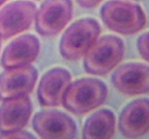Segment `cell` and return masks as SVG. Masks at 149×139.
Masks as SVG:
<instances>
[{
  "instance_id": "11",
  "label": "cell",
  "mask_w": 149,
  "mask_h": 139,
  "mask_svg": "<svg viewBox=\"0 0 149 139\" xmlns=\"http://www.w3.org/2000/svg\"><path fill=\"white\" fill-rule=\"evenodd\" d=\"M71 80L70 73L63 68H54L47 72L41 79L38 88L40 104L45 107L60 105Z\"/></svg>"
},
{
  "instance_id": "10",
  "label": "cell",
  "mask_w": 149,
  "mask_h": 139,
  "mask_svg": "<svg viewBox=\"0 0 149 139\" xmlns=\"http://www.w3.org/2000/svg\"><path fill=\"white\" fill-rule=\"evenodd\" d=\"M119 127L127 138L141 137L148 132V98H138L127 104L120 114Z\"/></svg>"
},
{
  "instance_id": "17",
  "label": "cell",
  "mask_w": 149,
  "mask_h": 139,
  "mask_svg": "<svg viewBox=\"0 0 149 139\" xmlns=\"http://www.w3.org/2000/svg\"><path fill=\"white\" fill-rule=\"evenodd\" d=\"M103 0H77L78 4L84 8H93L100 4Z\"/></svg>"
},
{
  "instance_id": "13",
  "label": "cell",
  "mask_w": 149,
  "mask_h": 139,
  "mask_svg": "<svg viewBox=\"0 0 149 139\" xmlns=\"http://www.w3.org/2000/svg\"><path fill=\"white\" fill-rule=\"evenodd\" d=\"M39 48L40 44L36 36L31 34L19 36L4 49L1 65L10 68L29 65L37 57Z\"/></svg>"
},
{
  "instance_id": "8",
  "label": "cell",
  "mask_w": 149,
  "mask_h": 139,
  "mask_svg": "<svg viewBox=\"0 0 149 139\" xmlns=\"http://www.w3.org/2000/svg\"><path fill=\"white\" fill-rule=\"evenodd\" d=\"M38 78L36 68L30 65L6 68L0 74V100L24 96L33 90Z\"/></svg>"
},
{
  "instance_id": "18",
  "label": "cell",
  "mask_w": 149,
  "mask_h": 139,
  "mask_svg": "<svg viewBox=\"0 0 149 139\" xmlns=\"http://www.w3.org/2000/svg\"><path fill=\"white\" fill-rule=\"evenodd\" d=\"M6 1H7V0H0V6L2 5V4H4Z\"/></svg>"
},
{
  "instance_id": "12",
  "label": "cell",
  "mask_w": 149,
  "mask_h": 139,
  "mask_svg": "<svg viewBox=\"0 0 149 139\" xmlns=\"http://www.w3.org/2000/svg\"><path fill=\"white\" fill-rule=\"evenodd\" d=\"M31 112V101L27 96L4 100L0 107V132L20 130L27 124Z\"/></svg>"
},
{
  "instance_id": "6",
  "label": "cell",
  "mask_w": 149,
  "mask_h": 139,
  "mask_svg": "<svg viewBox=\"0 0 149 139\" xmlns=\"http://www.w3.org/2000/svg\"><path fill=\"white\" fill-rule=\"evenodd\" d=\"M36 7L29 1H13L0 10V39H8L29 28L36 17Z\"/></svg>"
},
{
  "instance_id": "3",
  "label": "cell",
  "mask_w": 149,
  "mask_h": 139,
  "mask_svg": "<svg viewBox=\"0 0 149 139\" xmlns=\"http://www.w3.org/2000/svg\"><path fill=\"white\" fill-rule=\"evenodd\" d=\"M100 33V25L96 20L91 18L77 20L65 30L61 38V55L68 60L80 59L96 41Z\"/></svg>"
},
{
  "instance_id": "19",
  "label": "cell",
  "mask_w": 149,
  "mask_h": 139,
  "mask_svg": "<svg viewBox=\"0 0 149 139\" xmlns=\"http://www.w3.org/2000/svg\"><path fill=\"white\" fill-rule=\"evenodd\" d=\"M0 47H1V41H0Z\"/></svg>"
},
{
  "instance_id": "15",
  "label": "cell",
  "mask_w": 149,
  "mask_h": 139,
  "mask_svg": "<svg viewBox=\"0 0 149 139\" xmlns=\"http://www.w3.org/2000/svg\"><path fill=\"white\" fill-rule=\"evenodd\" d=\"M138 49L142 57L149 62V32L143 33L138 38Z\"/></svg>"
},
{
  "instance_id": "16",
  "label": "cell",
  "mask_w": 149,
  "mask_h": 139,
  "mask_svg": "<svg viewBox=\"0 0 149 139\" xmlns=\"http://www.w3.org/2000/svg\"><path fill=\"white\" fill-rule=\"evenodd\" d=\"M0 138H33L34 136L30 133L18 130L10 133H1Z\"/></svg>"
},
{
  "instance_id": "5",
  "label": "cell",
  "mask_w": 149,
  "mask_h": 139,
  "mask_svg": "<svg viewBox=\"0 0 149 139\" xmlns=\"http://www.w3.org/2000/svg\"><path fill=\"white\" fill-rule=\"evenodd\" d=\"M72 14L71 0H45L36 12V30L42 36H54L64 28Z\"/></svg>"
},
{
  "instance_id": "7",
  "label": "cell",
  "mask_w": 149,
  "mask_h": 139,
  "mask_svg": "<svg viewBox=\"0 0 149 139\" xmlns=\"http://www.w3.org/2000/svg\"><path fill=\"white\" fill-rule=\"evenodd\" d=\"M32 125L42 138L71 139L77 134L74 120L65 113L55 110L38 112L33 117Z\"/></svg>"
},
{
  "instance_id": "2",
  "label": "cell",
  "mask_w": 149,
  "mask_h": 139,
  "mask_svg": "<svg viewBox=\"0 0 149 139\" xmlns=\"http://www.w3.org/2000/svg\"><path fill=\"white\" fill-rule=\"evenodd\" d=\"M100 14L108 28L125 35L138 33L146 23L145 13L139 5L122 0L106 2Z\"/></svg>"
},
{
  "instance_id": "9",
  "label": "cell",
  "mask_w": 149,
  "mask_h": 139,
  "mask_svg": "<svg viewBox=\"0 0 149 139\" xmlns=\"http://www.w3.org/2000/svg\"><path fill=\"white\" fill-rule=\"evenodd\" d=\"M113 85L130 96L149 92V66L141 63H127L119 67L112 75Z\"/></svg>"
},
{
  "instance_id": "4",
  "label": "cell",
  "mask_w": 149,
  "mask_h": 139,
  "mask_svg": "<svg viewBox=\"0 0 149 139\" xmlns=\"http://www.w3.org/2000/svg\"><path fill=\"white\" fill-rule=\"evenodd\" d=\"M124 53L125 45L122 39L114 36H103L95 42L85 54L86 72L93 75H105L121 62Z\"/></svg>"
},
{
  "instance_id": "14",
  "label": "cell",
  "mask_w": 149,
  "mask_h": 139,
  "mask_svg": "<svg viewBox=\"0 0 149 139\" xmlns=\"http://www.w3.org/2000/svg\"><path fill=\"white\" fill-rule=\"evenodd\" d=\"M115 116L109 109H100L90 116L83 129L85 139H106L113 136L115 131Z\"/></svg>"
},
{
  "instance_id": "1",
  "label": "cell",
  "mask_w": 149,
  "mask_h": 139,
  "mask_svg": "<svg viewBox=\"0 0 149 139\" xmlns=\"http://www.w3.org/2000/svg\"><path fill=\"white\" fill-rule=\"evenodd\" d=\"M107 94V87L102 81L95 78H82L68 85L62 104L74 114H85L103 104Z\"/></svg>"
}]
</instances>
